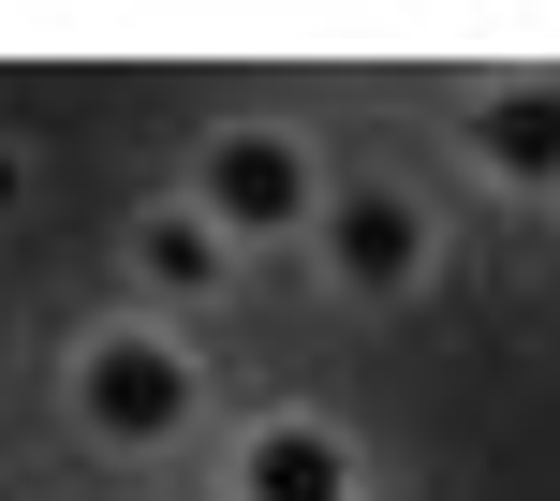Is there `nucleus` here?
Segmentation results:
<instances>
[{"mask_svg": "<svg viewBox=\"0 0 560 501\" xmlns=\"http://www.w3.org/2000/svg\"><path fill=\"white\" fill-rule=\"evenodd\" d=\"M192 207H207L222 236L325 222V193H310V148H295V133H222V148H207V177H192Z\"/></svg>", "mask_w": 560, "mask_h": 501, "instance_id": "obj_2", "label": "nucleus"}, {"mask_svg": "<svg viewBox=\"0 0 560 501\" xmlns=\"http://www.w3.org/2000/svg\"><path fill=\"white\" fill-rule=\"evenodd\" d=\"M222 222H207V207H148V222H133V280H148V295H207V280H222Z\"/></svg>", "mask_w": 560, "mask_h": 501, "instance_id": "obj_5", "label": "nucleus"}, {"mask_svg": "<svg viewBox=\"0 0 560 501\" xmlns=\"http://www.w3.org/2000/svg\"><path fill=\"white\" fill-rule=\"evenodd\" d=\"M325 266L354 280V295H413L428 280V207L413 193H339L325 207Z\"/></svg>", "mask_w": 560, "mask_h": 501, "instance_id": "obj_3", "label": "nucleus"}, {"mask_svg": "<svg viewBox=\"0 0 560 501\" xmlns=\"http://www.w3.org/2000/svg\"><path fill=\"white\" fill-rule=\"evenodd\" d=\"M252 501H354V443L339 428H266L252 443Z\"/></svg>", "mask_w": 560, "mask_h": 501, "instance_id": "obj_6", "label": "nucleus"}, {"mask_svg": "<svg viewBox=\"0 0 560 501\" xmlns=\"http://www.w3.org/2000/svg\"><path fill=\"white\" fill-rule=\"evenodd\" d=\"M472 163L516 177V193H546L560 177V89H487L472 104Z\"/></svg>", "mask_w": 560, "mask_h": 501, "instance_id": "obj_4", "label": "nucleus"}, {"mask_svg": "<svg viewBox=\"0 0 560 501\" xmlns=\"http://www.w3.org/2000/svg\"><path fill=\"white\" fill-rule=\"evenodd\" d=\"M74 413H89V443H177L192 428V354L163 325H104L74 354Z\"/></svg>", "mask_w": 560, "mask_h": 501, "instance_id": "obj_1", "label": "nucleus"}]
</instances>
